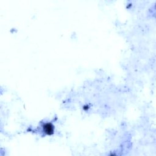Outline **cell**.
<instances>
[{
  "mask_svg": "<svg viewBox=\"0 0 156 156\" xmlns=\"http://www.w3.org/2000/svg\"><path fill=\"white\" fill-rule=\"evenodd\" d=\"M43 130L46 134L48 135H51L53 134L54 128L53 125L51 123H45L43 126Z\"/></svg>",
  "mask_w": 156,
  "mask_h": 156,
  "instance_id": "cell-1",
  "label": "cell"
}]
</instances>
